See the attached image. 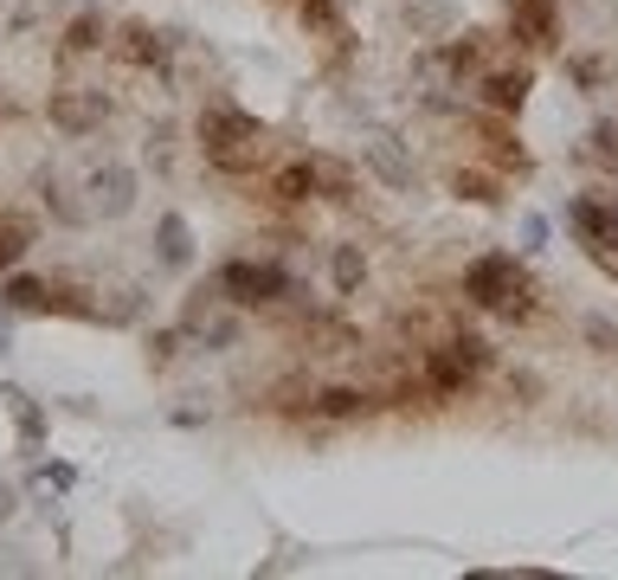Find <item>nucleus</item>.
<instances>
[{"mask_svg":"<svg viewBox=\"0 0 618 580\" xmlns=\"http://www.w3.org/2000/svg\"><path fill=\"white\" fill-rule=\"evenodd\" d=\"M200 149L219 175H252L258 161L271 155V129L258 116L232 110V104H207L200 110Z\"/></svg>","mask_w":618,"mask_h":580,"instance_id":"nucleus-1","label":"nucleus"},{"mask_svg":"<svg viewBox=\"0 0 618 580\" xmlns=\"http://www.w3.org/2000/svg\"><path fill=\"white\" fill-rule=\"evenodd\" d=\"M464 297H471L476 309L510 316V323H522V316L535 309V291H528V277H522V265H515V252H490V259H476V265L464 271Z\"/></svg>","mask_w":618,"mask_h":580,"instance_id":"nucleus-2","label":"nucleus"},{"mask_svg":"<svg viewBox=\"0 0 618 580\" xmlns=\"http://www.w3.org/2000/svg\"><path fill=\"white\" fill-rule=\"evenodd\" d=\"M219 291H226V304H277L284 291H291V277L277 265H252V259H232V265L219 271Z\"/></svg>","mask_w":618,"mask_h":580,"instance_id":"nucleus-3","label":"nucleus"},{"mask_svg":"<svg viewBox=\"0 0 618 580\" xmlns=\"http://www.w3.org/2000/svg\"><path fill=\"white\" fill-rule=\"evenodd\" d=\"M45 116H52L65 136H91V129L104 123V97H97V91H52Z\"/></svg>","mask_w":618,"mask_h":580,"instance_id":"nucleus-4","label":"nucleus"},{"mask_svg":"<svg viewBox=\"0 0 618 580\" xmlns=\"http://www.w3.org/2000/svg\"><path fill=\"white\" fill-rule=\"evenodd\" d=\"M567 226L580 232L593 252H618V207H606V200H574Z\"/></svg>","mask_w":618,"mask_h":580,"instance_id":"nucleus-5","label":"nucleus"},{"mask_svg":"<svg viewBox=\"0 0 618 580\" xmlns=\"http://www.w3.org/2000/svg\"><path fill=\"white\" fill-rule=\"evenodd\" d=\"M471 361L458 355V348H426V387H432L438 400H458L464 387H471Z\"/></svg>","mask_w":618,"mask_h":580,"instance_id":"nucleus-6","label":"nucleus"},{"mask_svg":"<svg viewBox=\"0 0 618 580\" xmlns=\"http://www.w3.org/2000/svg\"><path fill=\"white\" fill-rule=\"evenodd\" d=\"M362 161L387 181V188H412V161H406V149L394 143V136H380V129L362 136Z\"/></svg>","mask_w":618,"mask_h":580,"instance_id":"nucleus-7","label":"nucleus"},{"mask_svg":"<svg viewBox=\"0 0 618 580\" xmlns=\"http://www.w3.org/2000/svg\"><path fill=\"white\" fill-rule=\"evenodd\" d=\"M91 200H97V213H109V220H116V213H129V207H136V175H129V168H116V161L97 168V175H91Z\"/></svg>","mask_w":618,"mask_h":580,"instance_id":"nucleus-8","label":"nucleus"},{"mask_svg":"<svg viewBox=\"0 0 618 580\" xmlns=\"http://www.w3.org/2000/svg\"><path fill=\"white\" fill-rule=\"evenodd\" d=\"M510 20L522 45H554V0H510Z\"/></svg>","mask_w":618,"mask_h":580,"instance_id":"nucleus-9","label":"nucleus"},{"mask_svg":"<svg viewBox=\"0 0 618 580\" xmlns=\"http://www.w3.org/2000/svg\"><path fill=\"white\" fill-rule=\"evenodd\" d=\"M116 59H123V65H143V72H161L168 45H161V33H148V27H123V33H116Z\"/></svg>","mask_w":618,"mask_h":580,"instance_id":"nucleus-10","label":"nucleus"},{"mask_svg":"<svg viewBox=\"0 0 618 580\" xmlns=\"http://www.w3.org/2000/svg\"><path fill=\"white\" fill-rule=\"evenodd\" d=\"M528 84H535V77L522 72V65H515V72H490V77H483V104L503 110V116H515L522 104H528Z\"/></svg>","mask_w":618,"mask_h":580,"instance_id":"nucleus-11","label":"nucleus"},{"mask_svg":"<svg viewBox=\"0 0 618 580\" xmlns=\"http://www.w3.org/2000/svg\"><path fill=\"white\" fill-rule=\"evenodd\" d=\"M271 193H277V200H310V193H323V181H316V161H291V168H277V175H271Z\"/></svg>","mask_w":618,"mask_h":580,"instance_id":"nucleus-12","label":"nucleus"},{"mask_svg":"<svg viewBox=\"0 0 618 580\" xmlns=\"http://www.w3.org/2000/svg\"><path fill=\"white\" fill-rule=\"evenodd\" d=\"M310 413H323V420H355V413H367V393L362 387H323V393L310 400Z\"/></svg>","mask_w":618,"mask_h":580,"instance_id":"nucleus-13","label":"nucleus"},{"mask_svg":"<svg viewBox=\"0 0 618 580\" xmlns=\"http://www.w3.org/2000/svg\"><path fill=\"white\" fill-rule=\"evenodd\" d=\"M27 245H33V220H20V213H0V271H13L27 259Z\"/></svg>","mask_w":618,"mask_h":580,"instance_id":"nucleus-14","label":"nucleus"},{"mask_svg":"<svg viewBox=\"0 0 618 580\" xmlns=\"http://www.w3.org/2000/svg\"><path fill=\"white\" fill-rule=\"evenodd\" d=\"M328 271H335V291H342V297H355V291H362V277H367L362 245H335V259H328Z\"/></svg>","mask_w":618,"mask_h":580,"instance_id":"nucleus-15","label":"nucleus"},{"mask_svg":"<svg viewBox=\"0 0 618 580\" xmlns=\"http://www.w3.org/2000/svg\"><path fill=\"white\" fill-rule=\"evenodd\" d=\"M97 45H104V13L84 7L72 27H65V52H97Z\"/></svg>","mask_w":618,"mask_h":580,"instance_id":"nucleus-16","label":"nucleus"},{"mask_svg":"<svg viewBox=\"0 0 618 580\" xmlns=\"http://www.w3.org/2000/svg\"><path fill=\"white\" fill-rule=\"evenodd\" d=\"M161 259H168V265H187V259H193V239H187L181 213H168V220H161Z\"/></svg>","mask_w":618,"mask_h":580,"instance_id":"nucleus-17","label":"nucleus"},{"mask_svg":"<svg viewBox=\"0 0 618 580\" xmlns=\"http://www.w3.org/2000/svg\"><path fill=\"white\" fill-rule=\"evenodd\" d=\"M0 400H7V413L20 420V439H27V445H39L45 420H39V407H33V400H27V393H0Z\"/></svg>","mask_w":618,"mask_h":580,"instance_id":"nucleus-18","label":"nucleus"},{"mask_svg":"<svg viewBox=\"0 0 618 580\" xmlns=\"http://www.w3.org/2000/svg\"><path fill=\"white\" fill-rule=\"evenodd\" d=\"M45 297H52V284H39V277H13L7 284V304L13 309H45Z\"/></svg>","mask_w":618,"mask_h":580,"instance_id":"nucleus-19","label":"nucleus"},{"mask_svg":"<svg viewBox=\"0 0 618 580\" xmlns=\"http://www.w3.org/2000/svg\"><path fill=\"white\" fill-rule=\"evenodd\" d=\"M451 188H458V200H471V207H496V181H490V175H458Z\"/></svg>","mask_w":618,"mask_h":580,"instance_id":"nucleus-20","label":"nucleus"},{"mask_svg":"<svg viewBox=\"0 0 618 580\" xmlns=\"http://www.w3.org/2000/svg\"><path fill=\"white\" fill-rule=\"evenodd\" d=\"M310 161H316V181H323V188L335 193V200H342V193L355 188V181H348V168H342V161H328V155H310Z\"/></svg>","mask_w":618,"mask_h":580,"instance_id":"nucleus-21","label":"nucleus"},{"mask_svg":"<svg viewBox=\"0 0 618 580\" xmlns=\"http://www.w3.org/2000/svg\"><path fill=\"white\" fill-rule=\"evenodd\" d=\"M296 13H303V27H316V33H335V0H296Z\"/></svg>","mask_w":618,"mask_h":580,"instance_id":"nucleus-22","label":"nucleus"},{"mask_svg":"<svg viewBox=\"0 0 618 580\" xmlns=\"http://www.w3.org/2000/svg\"><path fill=\"white\" fill-rule=\"evenodd\" d=\"M593 155H599V161H618V123H599V129H593Z\"/></svg>","mask_w":618,"mask_h":580,"instance_id":"nucleus-23","label":"nucleus"},{"mask_svg":"<svg viewBox=\"0 0 618 580\" xmlns=\"http://www.w3.org/2000/svg\"><path fill=\"white\" fill-rule=\"evenodd\" d=\"M458 355H464V361H471V368H490V342H483V336H458Z\"/></svg>","mask_w":618,"mask_h":580,"instance_id":"nucleus-24","label":"nucleus"},{"mask_svg":"<svg viewBox=\"0 0 618 580\" xmlns=\"http://www.w3.org/2000/svg\"><path fill=\"white\" fill-rule=\"evenodd\" d=\"M586 336L599 342V355H618V329H612V323H599V316H593V323H586Z\"/></svg>","mask_w":618,"mask_h":580,"instance_id":"nucleus-25","label":"nucleus"},{"mask_svg":"<svg viewBox=\"0 0 618 580\" xmlns=\"http://www.w3.org/2000/svg\"><path fill=\"white\" fill-rule=\"evenodd\" d=\"M175 348H181V336H175V329H161V336L148 342V355H155V361H175Z\"/></svg>","mask_w":618,"mask_h":580,"instance_id":"nucleus-26","label":"nucleus"},{"mask_svg":"<svg viewBox=\"0 0 618 580\" xmlns=\"http://www.w3.org/2000/svg\"><path fill=\"white\" fill-rule=\"evenodd\" d=\"M522 239H528V252H535V245H547V220H528V226H522Z\"/></svg>","mask_w":618,"mask_h":580,"instance_id":"nucleus-27","label":"nucleus"},{"mask_svg":"<svg viewBox=\"0 0 618 580\" xmlns=\"http://www.w3.org/2000/svg\"><path fill=\"white\" fill-rule=\"evenodd\" d=\"M0 516H13V497H7V491H0Z\"/></svg>","mask_w":618,"mask_h":580,"instance_id":"nucleus-28","label":"nucleus"}]
</instances>
